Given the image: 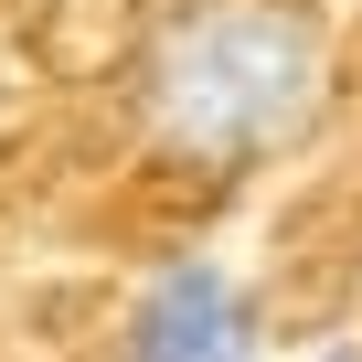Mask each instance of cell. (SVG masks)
Segmentation results:
<instances>
[{
	"instance_id": "1",
	"label": "cell",
	"mask_w": 362,
	"mask_h": 362,
	"mask_svg": "<svg viewBox=\"0 0 362 362\" xmlns=\"http://www.w3.org/2000/svg\"><path fill=\"white\" fill-rule=\"evenodd\" d=\"M330 86V33L309 0H181L128 64L149 149L192 170H256L277 160Z\"/></svg>"
},
{
	"instance_id": "2",
	"label": "cell",
	"mask_w": 362,
	"mask_h": 362,
	"mask_svg": "<svg viewBox=\"0 0 362 362\" xmlns=\"http://www.w3.org/2000/svg\"><path fill=\"white\" fill-rule=\"evenodd\" d=\"M256 288L224 256H170L117 330V362H256Z\"/></svg>"
},
{
	"instance_id": "3",
	"label": "cell",
	"mask_w": 362,
	"mask_h": 362,
	"mask_svg": "<svg viewBox=\"0 0 362 362\" xmlns=\"http://www.w3.org/2000/svg\"><path fill=\"white\" fill-rule=\"evenodd\" d=\"M320 362H362V351H351V341H330V351H320Z\"/></svg>"
}]
</instances>
